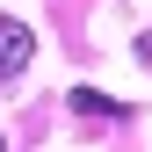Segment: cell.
<instances>
[{"label": "cell", "mask_w": 152, "mask_h": 152, "mask_svg": "<svg viewBox=\"0 0 152 152\" xmlns=\"http://www.w3.org/2000/svg\"><path fill=\"white\" fill-rule=\"evenodd\" d=\"M138 58H145V65H152V36H138Z\"/></svg>", "instance_id": "obj_3"}, {"label": "cell", "mask_w": 152, "mask_h": 152, "mask_svg": "<svg viewBox=\"0 0 152 152\" xmlns=\"http://www.w3.org/2000/svg\"><path fill=\"white\" fill-rule=\"evenodd\" d=\"M0 152H7V138H0Z\"/></svg>", "instance_id": "obj_4"}, {"label": "cell", "mask_w": 152, "mask_h": 152, "mask_svg": "<svg viewBox=\"0 0 152 152\" xmlns=\"http://www.w3.org/2000/svg\"><path fill=\"white\" fill-rule=\"evenodd\" d=\"M36 58V36H29V22H15V15H0V87L15 80V72H22Z\"/></svg>", "instance_id": "obj_1"}, {"label": "cell", "mask_w": 152, "mask_h": 152, "mask_svg": "<svg viewBox=\"0 0 152 152\" xmlns=\"http://www.w3.org/2000/svg\"><path fill=\"white\" fill-rule=\"evenodd\" d=\"M72 109H80V116H123V109H116V102H102L94 87H72Z\"/></svg>", "instance_id": "obj_2"}]
</instances>
